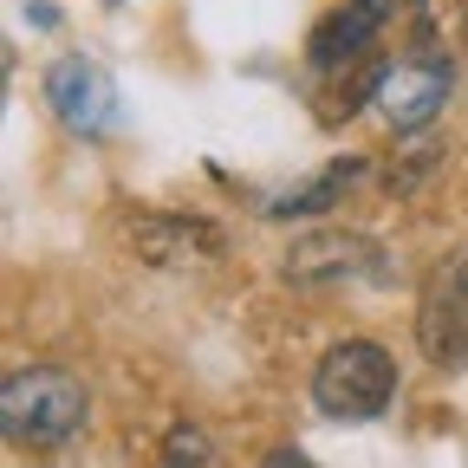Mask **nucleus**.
Masks as SVG:
<instances>
[{"instance_id": "nucleus-12", "label": "nucleus", "mask_w": 468, "mask_h": 468, "mask_svg": "<svg viewBox=\"0 0 468 468\" xmlns=\"http://www.w3.org/2000/svg\"><path fill=\"white\" fill-rule=\"evenodd\" d=\"M261 468H313V455H300V449H267Z\"/></svg>"}, {"instance_id": "nucleus-6", "label": "nucleus", "mask_w": 468, "mask_h": 468, "mask_svg": "<svg viewBox=\"0 0 468 468\" xmlns=\"http://www.w3.org/2000/svg\"><path fill=\"white\" fill-rule=\"evenodd\" d=\"M417 338H423L430 365H462L468 358V254L442 261L430 273L423 306H417Z\"/></svg>"}, {"instance_id": "nucleus-10", "label": "nucleus", "mask_w": 468, "mask_h": 468, "mask_svg": "<svg viewBox=\"0 0 468 468\" xmlns=\"http://www.w3.org/2000/svg\"><path fill=\"white\" fill-rule=\"evenodd\" d=\"M365 169H371L365 156H345V163H332V169L319 176L313 189H292V196H280V202H273V215H280V221H292V215H319V208H332V202H338L351 183H358Z\"/></svg>"}, {"instance_id": "nucleus-9", "label": "nucleus", "mask_w": 468, "mask_h": 468, "mask_svg": "<svg viewBox=\"0 0 468 468\" xmlns=\"http://www.w3.org/2000/svg\"><path fill=\"white\" fill-rule=\"evenodd\" d=\"M410 14L430 52H468V0H410Z\"/></svg>"}, {"instance_id": "nucleus-7", "label": "nucleus", "mask_w": 468, "mask_h": 468, "mask_svg": "<svg viewBox=\"0 0 468 468\" xmlns=\"http://www.w3.org/2000/svg\"><path fill=\"white\" fill-rule=\"evenodd\" d=\"M403 7V0H345V7H332L313 39H306V58H313V72H345V66H358V58L378 46V27Z\"/></svg>"}, {"instance_id": "nucleus-11", "label": "nucleus", "mask_w": 468, "mask_h": 468, "mask_svg": "<svg viewBox=\"0 0 468 468\" xmlns=\"http://www.w3.org/2000/svg\"><path fill=\"white\" fill-rule=\"evenodd\" d=\"M163 468H221V455L202 430H176L169 449H163Z\"/></svg>"}, {"instance_id": "nucleus-1", "label": "nucleus", "mask_w": 468, "mask_h": 468, "mask_svg": "<svg viewBox=\"0 0 468 468\" xmlns=\"http://www.w3.org/2000/svg\"><path fill=\"white\" fill-rule=\"evenodd\" d=\"M91 417V390L66 365H27L0 390V430L14 449H66Z\"/></svg>"}, {"instance_id": "nucleus-2", "label": "nucleus", "mask_w": 468, "mask_h": 468, "mask_svg": "<svg viewBox=\"0 0 468 468\" xmlns=\"http://www.w3.org/2000/svg\"><path fill=\"white\" fill-rule=\"evenodd\" d=\"M397 397V358L378 338H338L313 365V403L332 423H371Z\"/></svg>"}, {"instance_id": "nucleus-13", "label": "nucleus", "mask_w": 468, "mask_h": 468, "mask_svg": "<svg viewBox=\"0 0 468 468\" xmlns=\"http://www.w3.org/2000/svg\"><path fill=\"white\" fill-rule=\"evenodd\" d=\"M27 20H33V27H52L58 7H52V0H27Z\"/></svg>"}, {"instance_id": "nucleus-5", "label": "nucleus", "mask_w": 468, "mask_h": 468, "mask_svg": "<svg viewBox=\"0 0 468 468\" xmlns=\"http://www.w3.org/2000/svg\"><path fill=\"white\" fill-rule=\"evenodd\" d=\"M286 280L292 286H338V280H384V254L371 234H338V228H319V234H300L286 248Z\"/></svg>"}, {"instance_id": "nucleus-8", "label": "nucleus", "mask_w": 468, "mask_h": 468, "mask_svg": "<svg viewBox=\"0 0 468 468\" xmlns=\"http://www.w3.org/2000/svg\"><path fill=\"white\" fill-rule=\"evenodd\" d=\"M131 248L150 267H202L228 248V234L208 215H131Z\"/></svg>"}, {"instance_id": "nucleus-4", "label": "nucleus", "mask_w": 468, "mask_h": 468, "mask_svg": "<svg viewBox=\"0 0 468 468\" xmlns=\"http://www.w3.org/2000/svg\"><path fill=\"white\" fill-rule=\"evenodd\" d=\"M46 104H52L58 124L79 131V137H111V131H117V117H124L111 72L98 66V58H85V52H72V58H58V66H46Z\"/></svg>"}, {"instance_id": "nucleus-3", "label": "nucleus", "mask_w": 468, "mask_h": 468, "mask_svg": "<svg viewBox=\"0 0 468 468\" xmlns=\"http://www.w3.org/2000/svg\"><path fill=\"white\" fill-rule=\"evenodd\" d=\"M449 91H455V58L417 46V52H403V58H384L371 104H378V117H384L397 137H417V131H430L436 117H442Z\"/></svg>"}]
</instances>
